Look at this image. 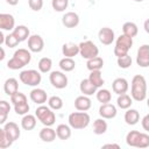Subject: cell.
<instances>
[{
  "label": "cell",
  "instance_id": "cell-1",
  "mask_svg": "<svg viewBox=\"0 0 149 149\" xmlns=\"http://www.w3.org/2000/svg\"><path fill=\"white\" fill-rule=\"evenodd\" d=\"M31 51L29 49L20 48L15 50L13 54V57L7 62V68L10 70H19L28 65L31 61Z\"/></svg>",
  "mask_w": 149,
  "mask_h": 149
},
{
  "label": "cell",
  "instance_id": "cell-2",
  "mask_svg": "<svg viewBox=\"0 0 149 149\" xmlns=\"http://www.w3.org/2000/svg\"><path fill=\"white\" fill-rule=\"evenodd\" d=\"M130 95L135 101H143L147 98V80L142 74H135L130 83Z\"/></svg>",
  "mask_w": 149,
  "mask_h": 149
},
{
  "label": "cell",
  "instance_id": "cell-3",
  "mask_svg": "<svg viewBox=\"0 0 149 149\" xmlns=\"http://www.w3.org/2000/svg\"><path fill=\"white\" fill-rule=\"evenodd\" d=\"M126 143L129 147L134 148H148L149 147V135L146 133H141L139 130H130L126 135Z\"/></svg>",
  "mask_w": 149,
  "mask_h": 149
},
{
  "label": "cell",
  "instance_id": "cell-4",
  "mask_svg": "<svg viewBox=\"0 0 149 149\" xmlns=\"http://www.w3.org/2000/svg\"><path fill=\"white\" fill-rule=\"evenodd\" d=\"M68 121L72 129H84L90 125L91 118L86 112L78 111V112H72L69 115Z\"/></svg>",
  "mask_w": 149,
  "mask_h": 149
},
{
  "label": "cell",
  "instance_id": "cell-5",
  "mask_svg": "<svg viewBox=\"0 0 149 149\" xmlns=\"http://www.w3.org/2000/svg\"><path fill=\"white\" fill-rule=\"evenodd\" d=\"M52 111L54 109H51L49 106L38 105V107L35 111V115L43 126H52L56 122V115Z\"/></svg>",
  "mask_w": 149,
  "mask_h": 149
},
{
  "label": "cell",
  "instance_id": "cell-6",
  "mask_svg": "<svg viewBox=\"0 0 149 149\" xmlns=\"http://www.w3.org/2000/svg\"><path fill=\"white\" fill-rule=\"evenodd\" d=\"M20 81L27 86H31V87H36L41 84L42 81V74L40 71L30 69V70H23L20 72L19 74Z\"/></svg>",
  "mask_w": 149,
  "mask_h": 149
},
{
  "label": "cell",
  "instance_id": "cell-7",
  "mask_svg": "<svg viewBox=\"0 0 149 149\" xmlns=\"http://www.w3.org/2000/svg\"><path fill=\"white\" fill-rule=\"evenodd\" d=\"M132 47H133V37H129V36L122 34L115 41L114 55L116 56V58L121 57V56L128 54V51L130 50Z\"/></svg>",
  "mask_w": 149,
  "mask_h": 149
},
{
  "label": "cell",
  "instance_id": "cell-8",
  "mask_svg": "<svg viewBox=\"0 0 149 149\" xmlns=\"http://www.w3.org/2000/svg\"><path fill=\"white\" fill-rule=\"evenodd\" d=\"M79 55L87 61L90 58L97 57L99 55V49L92 41H83L79 43Z\"/></svg>",
  "mask_w": 149,
  "mask_h": 149
},
{
  "label": "cell",
  "instance_id": "cell-9",
  "mask_svg": "<svg viewBox=\"0 0 149 149\" xmlns=\"http://www.w3.org/2000/svg\"><path fill=\"white\" fill-rule=\"evenodd\" d=\"M49 80L50 84L58 90H63L68 86V77L64 73V71H51L49 74Z\"/></svg>",
  "mask_w": 149,
  "mask_h": 149
},
{
  "label": "cell",
  "instance_id": "cell-10",
  "mask_svg": "<svg viewBox=\"0 0 149 149\" xmlns=\"http://www.w3.org/2000/svg\"><path fill=\"white\" fill-rule=\"evenodd\" d=\"M136 64L141 68L149 66V44H142L136 52Z\"/></svg>",
  "mask_w": 149,
  "mask_h": 149
},
{
  "label": "cell",
  "instance_id": "cell-11",
  "mask_svg": "<svg viewBox=\"0 0 149 149\" xmlns=\"http://www.w3.org/2000/svg\"><path fill=\"white\" fill-rule=\"evenodd\" d=\"M98 38L100 41L101 44L104 45H111L114 40H115V34L114 30L109 27H102L99 31H98Z\"/></svg>",
  "mask_w": 149,
  "mask_h": 149
},
{
  "label": "cell",
  "instance_id": "cell-12",
  "mask_svg": "<svg viewBox=\"0 0 149 149\" xmlns=\"http://www.w3.org/2000/svg\"><path fill=\"white\" fill-rule=\"evenodd\" d=\"M28 49L31 52H41L44 49V40L42 38V36L37 34L30 35L28 38Z\"/></svg>",
  "mask_w": 149,
  "mask_h": 149
},
{
  "label": "cell",
  "instance_id": "cell-13",
  "mask_svg": "<svg viewBox=\"0 0 149 149\" xmlns=\"http://www.w3.org/2000/svg\"><path fill=\"white\" fill-rule=\"evenodd\" d=\"M15 19L12 14L8 13H1L0 14V28L1 30L6 31H13L15 28Z\"/></svg>",
  "mask_w": 149,
  "mask_h": 149
},
{
  "label": "cell",
  "instance_id": "cell-14",
  "mask_svg": "<svg viewBox=\"0 0 149 149\" xmlns=\"http://www.w3.org/2000/svg\"><path fill=\"white\" fill-rule=\"evenodd\" d=\"M29 98L33 102H35L36 105H43L44 102H47V100L49 99L48 98V94L47 92L43 90V88H38V87H35L30 91L29 93Z\"/></svg>",
  "mask_w": 149,
  "mask_h": 149
},
{
  "label": "cell",
  "instance_id": "cell-15",
  "mask_svg": "<svg viewBox=\"0 0 149 149\" xmlns=\"http://www.w3.org/2000/svg\"><path fill=\"white\" fill-rule=\"evenodd\" d=\"M118 114V111H116V107L115 105L113 104H101V106L99 107V115L106 120H109V119H114Z\"/></svg>",
  "mask_w": 149,
  "mask_h": 149
},
{
  "label": "cell",
  "instance_id": "cell-16",
  "mask_svg": "<svg viewBox=\"0 0 149 149\" xmlns=\"http://www.w3.org/2000/svg\"><path fill=\"white\" fill-rule=\"evenodd\" d=\"M3 130H5V133L7 134V136L13 142H15L16 140H19V137L21 135V130L19 128V125L15 123V122H13V121H9V122L5 123L3 125Z\"/></svg>",
  "mask_w": 149,
  "mask_h": 149
},
{
  "label": "cell",
  "instance_id": "cell-17",
  "mask_svg": "<svg viewBox=\"0 0 149 149\" xmlns=\"http://www.w3.org/2000/svg\"><path fill=\"white\" fill-rule=\"evenodd\" d=\"M129 88V84H128V80L126 78H115L112 83V90L114 93H116L118 95L120 94H123V93H127Z\"/></svg>",
  "mask_w": 149,
  "mask_h": 149
},
{
  "label": "cell",
  "instance_id": "cell-18",
  "mask_svg": "<svg viewBox=\"0 0 149 149\" xmlns=\"http://www.w3.org/2000/svg\"><path fill=\"white\" fill-rule=\"evenodd\" d=\"M62 23L66 28H74L79 24V15L74 12H66L62 17Z\"/></svg>",
  "mask_w": 149,
  "mask_h": 149
},
{
  "label": "cell",
  "instance_id": "cell-19",
  "mask_svg": "<svg viewBox=\"0 0 149 149\" xmlns=\"http://www.w3.org/2000/svg\"><path fill=\"white\" fill-rule=\"evenodd\" d=\"M92 106V101L90 99L88 95H78L76 99H74V108L77 111H83V112H86L91 108Z\"/></svg>",
  "mask_w": 149,
  "mask_h": 149
},
{
  "label": "cell",
  "instance_id": "cell-20",
  "mask_svg": "<svg viewBox=\"0 0 149 149\" xmlns=\"http://www.w3.org/2000/svg\"><path fill=\"white\" fill-rule=\"evenodd\" d=\"M38 136L43 142H54L56 140V137H57L56 129H52L51 126H44L40 130Z\"/></svg>",
  "mask_w": 149,
  "mask_h": 149
},
{
  "label": "cell",
  "instance_id": "cell-21",
  "mask_svg": "<svg viewBox=\"0 0 149 149\" xmlns=\"http://www.w3.org/2000/svg\"><path fill=\"white\" fill-rule=\"evenodd\" d=\"M36 121H37L36 115H33V114L27 113L21 119V127L24 130H33L36 127Z\"/></svg>",
  "mask_w": 149,
  "mask_h": 149
},
{
  "label": "cell",
  "instance_id": "cell-22",
  "mask_svg": "<svg viewBox=\"0 0 149 149\" xmlns=\"http://www.w3.org/2000/svg\"><path fill=\"white\" fill-rule=\"evenodd\" d=\"M62 54L64 57H71L73 58L74 56H77L79 54V44H74V43H64L62 47Z\"/></svg>",
  "mask_w": 149,
  "mask_h": 149
},
{
  "label": "cell",
  "instance_id": "cell-23",
  "mask_svg": "<svg viewBox=\"0 0 149 149\" xmlns=\"http://www.w3.org/2000/svg\"><path fill=\"white\" fill-rule=\"evenodd\" d=\"M79 90H80V92H81L83 94L90 97V95H93V94L97 92L98 87H95V86L91 83V80H90L88 78H86V79H83V80L80 81V84H79Z\"/></svg>",
  "mask_w": 149,
  "mask_h": 149
},
{
  "label": "cell",
  "instance_id": "cell-24",
  "mask_svg": "<svg viewBox=\"0 0 149 149\" xmlns=\"http://www.w3.org/2000/svg\"><path fill=\"white\" fill-rule=\"evenodd\" d=\"M125 121L129 126H134L140 121V113L135 108H128L125 113Z\"/></svg>",
  "mask_w": 149,
  "mask_h": 149
},
{
  "label": "cell",
  "instance_id": "cell-25",
  "mask_svg": "<svg viewBox=\"0 0 149 149\" xmlns=\"http://www.w3.org/2000/svg\"><path fill=\"white\" fill-rule=\"evenodd\" d=\"M3 91L7 95H13L14 93H16L19 91V81L15 78H8L6 79L5 84H3Z\"/></svg>",
  "mask_w": 149,
  "mask_h": 149
},
{
  "label": "cell",
  "instance_id": "cell-26",
  "mask_svg": "<svg viewBox=\"0 0 149 149\" xmlns=\"http://www.w3.org/2000/svg\"><path fill=\"white\" fill-rule=\"evenodd\" d=\"M56 134L57 137L59 140H69L71 137V126L70 125H65V123H61L56 127Z\"/></svg>",
  "mask_w": 149,
  "mask_h": 149
},
{
  "label": "cell",
  "instance_id": "cell-27",
  "mask_svg": "<svg viewBox=\"0 0 149 149\" xmlns=\"http://www.w3.org/2000/svg\"><path fill=\"white\" fill-rule=\"evenodd\" d=\"M12 33H13V34L19 38V41H20V42H23V41L28 40V38H29V36H30L29 28H28V27H26V26H23V24H19V26H16Z\"/></svg>",
  "mask_w": 149,
  "mask_h": 149
},
{
  "label": "cell",
  "instance_id": "cell-28",
  "mask_svg": "<svg viewBox=\"0 0 149 149\" xmlns=\"http://www.w3.org/2000/svg\"><path fill=\"white\" fill-rule=\"evenodd\" d=\"M107 128H108V125L106 122V119L104 118H99V119H95L93 121V133L97 134V135H102L107 132Z\"/></svg>",
  "mask_w": 149,
  "mask_h": 149
},
{
  "label": "cell",
  "instance_id": "cell-29",
  "mask_svg": "<svg viewBox=\"0 0 149 149\" xmlns=\"http://www.w3.org/2000/svg\"><path fill=\"white\" fill-rule=\"evenodd\" d=\"M116 105L121 109H128V108H130V106L133 105V98H132V95H128L127 93H123V94L118 95Z\"/></svg>",
  "mask_w": 149,
  "mask_h": 149
},
{
  "label": "cell",
  "instance_id": "cell-30",
  "mask_svg": "<svg viewBox=\"0 0 149 149\" xmlns=\"http://www.w3.org/2000/svg\"><path fill=\"white\" fill-rule=\"evenodd\" d=\"M88 79L98 88L102 87V85L105 84V80H104L102 74H101V70H93V71H91L90 76H88Z\"/></svg>",
  "mask_w": 149,
  "mask_h": 149
},
{
  "label": "cell",
  "instance_id": "cell-31",
  "mask_svg": "<svg viewBox=\"0 0 149 149\" xmlns=\"http://www.w3.org/2000/svg\"><path fill=\"white\" fill-rule=\"evenodd\" d=\"M137 33H139V28H137L136 23L128 21L122 24V34H125L129 37H135L137 35Z\"/></svg>",
  "mask_w": 149,
  "mask_h": 149
},
{
  "label": "cell",
  "instance_id": "cell-32",
  "mask_svg": "<svg viewBox=\"0 0 149 149\" xmlns=\"http://www.w3.org/2000/svg\"><path fill=\"white\" fill-rule=\"evenodd\" d=\"M58 65H59V68H61L62 71H64V72H70V71L74 70V68H76V62H74V59L71 58V57H64V58H62V59L59 61Z\"/></svg>",
  "mask_w": 149,
  "mask_h": 149
},
{
  "label": "cell",
  "instance_id": "cell-33",
  "mask_svg": "<svg viewBox=\"0 0 149 149\" xmlns=\"http://www.w3.org/2000/svg\"><path fill=\"white\" fill-rule=\"evenodd\" d=\"M95 97H97V100L101 104H107V102H111V100H112V93L107 88L100 87L99 90H97Z\"/></svg>",
  "mask_w": 149,
  "mask_h": 149
},
{
  "label": "cell",
  "instance_id": "cell-34",
  "mask_svg": "<svg viewBox=\"0 0 149 149\" xmlns=\"http://www.w3.org/2000/svg\"><path fill=\"white\" fill-rule=\"evenodd\" d=\"M104 66V59L99 56L97 57H93V58H90L87 59L86 62V68L90 70V71H93V70H101Z\"/></svg>",
  "mask_w": 149,
  "mask_h": 149
},
{
  "label": "cell",
  "instance_id": "cell-35",
  "mask_svg": "<svg viewBox=\"0 0 149 149\" xmlns=\"http://www.w3.org/2000/svg\"><path fill=\"white\" fill-rule=\"evenodd\" d=\"M37 68H38V71L41 73H48V72H50L51 71V68H52V61H51V58H49V57H42L38 61Z\"/></svg>",
  "mask_w": 149,
  "mask_h": 149
},
{
  "label": "cell",
  "instance_id": "cell-36",
  "mask_svg": "<svg viewBox=\"0 0 149 149\" xmlns=\"http://www.w3.org/2000/svg\"><path fill=\"white\" fill-rule=\"evenodd\" d=\"M9 111H10L9 102H7L6 100H1L0 101V123L1 125L6 123V120H7Z\"/></svg>",
  "mask_w": 149,
  "mask_h": 149
},
{
  "label": "cell",
  "instance_id": "cell-37",
  "mask_svg": "<svg viewBox=\"0 0 149 149\" xmlns=\"http://www.w3.org/2000/svg\"><path fill=\"white\" fill-rule=\"evenodd\" d=\"M48 106L54 111H59L63 107V99L58 95H52L48 99Z\"/></svg>",
  "mask_w": 149,
  "mask_h": 149
},
{
  "label": "cell",
  "instance_id": "cell-38",
  "mask_svg": "<svg viewBox=\"0 0 149 149\" xmlns=\"http://www.w3.org/2000/svg\"><path fill=\"white\" fill-rule=\"evenodd\" d=\"M116 63H118L119 68H121V69H128V68L132 66L133 59H132V57L128 54H126V55H123L121 57H118Z\"/></svg>",
  "mask_w": 149,
  "mask_h": 149
},
{
  "label": "cell",
  "instance_id": "cell-39",
  "mask_svg": "<svg viewBox=\"0 0 149 149\" xmlns=\"http://www.w3.org/2000/svg\"><path fill=\"white\" fill-rule=\"evenodd\" d=\"M51 6L56 12H64L69 6V0H51Z\"/></svg>",
  "mask_w": 149,
  "mask_h": 149
},
{
  "label": "cell",
  "instance_id": "cell-40",
  "mask_svg": "<svg viewBox=\"0 0 149 149\" xmlns=\"http://www.w3.org/2000/svg\"><path fill=\"white\" fill-rule=\"evenodd\" d=\"M13 144V141L7 136V134L5 133L3 128L0 129V148L1 149H6L8 147H10Z\"/></svg>",
  "mask_w": 149,
  "mask_h": 149
},
{
  "label": "cell",
  "instance_id": "cell-41",
  "mask_svg": "<svg viewBox=\"0 0 149 149\" xmlns=\"http://www.w3.org/2000/svg\"><path fill=\"white\" fill-rule=\"evenodd\" d=\"M19 43H20L19 38L13 33H9L5 38V45L8 47V48H15V47L19 45Z\"/></svg>",
  "mask_w": 149,
  "mask_h": 149
},
{
  "label": "cell",
  "instance_id": "cell-42",
  "mask_svg": "<svg viewBox=\"0 0 149 149\" xmlns=\"http://www.w3.org/2000/svg\"><path fill=\"white\" fill-rule=\"evenodd\" d=\"M28 100H27V97H26V94L24 93H21V92H16V93H14L13 95H10V102L13 104V106L14 105H19V104H22V102H27Z\"/></svg>",
  "mask_w": 149,
  "mask_h": 149
},
{
  "label": "cell",
  "instance_id": "cell-43",
  "mask_svg": "<svg viewBox=\"0 0 149 149\" xmlns=\"http://www.w3.org/2000/svg\"><path fill=\"white\" fill-rule=\"evenodd\" d=\"M29 109H30V106H29L28 101L19 104V105H14V111H15V113L17 115H24V114H27L29 112Z\"/></svg>",
  "mask_w": 149,
  "mask_h": 149
},
{
  "label": "cell",
  "instance_id": "cell-44",
  "mask_svg": "<svg viewBox=\"0 0 149 149\" xmlns=\"http://www.w3.org/2000/svg\"><path fill=\"white\" fill-rule=\"evenodd\" d=\"M29 8L34 12H38L43 7V0H28Z\"/></svg>",
  "mask_w": 149,
  "mask_h": 149
},
{
  "label": "cell",
  "instance_id": "cell-45",
  "mask_svg": "<svg viewBox=\"0 0 149 149\" xmlns=\"http://www.w3.org/2000/svg\"><path fill=\"white\" fill-rule=\"evenodd\" d=\"M141 125H142V128H143L146 132L149 133V113L146 114V115L142 118V120H141Z\"/></svg>",
  "mask_w": 149,
  "mask_h": 149
},
{
  "label": "cell",
  "instance_id": "cell-46",
  "mask_svg": "<svg viewBox=\"0 0 149 149\" xmlns=\"http://www.w3.org/2000/svg\"><path fill=\"white\" fill-rule=\"evenodd\" d=\"M102 148H116V149H119L120 146L116 143H106V144H102Z\"/></svg>",
  "mask_w": 149,
  "mask_h": 149
},
{
  "label": "cell",
  "instance_id": "cell-47",
  "mask_svg": "<svg viewBox=\"0 0 149 149\" xmlns=\"http://www.w3.org/2000/svg\"><path fill=\"white\" fill-rule=\"evenodd\" d=\"M143 28H144V31H146L147 34H149V19H147V20L144 21V23H143Z\"/></svg>",
  "mask_w": 149,
  "mask_h": 149
},
{
  "label": "cell",
  "instance_id": "cell-48",
  "mask_svg": "<svg viewBox=\"0 0 149 149\" xmlns=\"http://www.w3.org/2000/svg\"><path fill=\"white\" fill-rule=\"evenodd\" d=\"M6 2L8 5H10V6H15V5L19 3V0H6Z\"/></svg>",
  "mask_w": 149,
  "mask_h": 149
},
{
  "label": "cell",
  "instance_id": "cell-49",
  "mask_svg": "<svg viewBox=\"0 0 149 149\" xmlns=\"http://www.w3.org/2000/svg\"><path fill=\"white\" fill-rule=\"evenodd\" d=\"M0 50H1V56H0V61H3V58H5V50H3V48H2V47L0 48Z\"/></svg>",
  "mask_w": 149,
  "mask_h": 149
},
{
  "label": "cell",
  "instance_id": "cell-50",
  "mask_svg": "<svg viewBox=\"0 0 149 149\" xmlns=\"http://www.w3.org/2000/svg\"><path fill=\"white\" fill-rule=\"evenodd\" d=\"M134 1H136V2H142L143 0H134Z\"/></svg>",
  "mask_w": 149,
  "mask_h": 149
},
{
  "label": "cell",
  "instance_id": "cell-51",
  "mask_svg": "<svg viewBox=\"0 0 149 149\" xmlns=\"http://www.w3.org/2000/svg\"><path fill=\"white\" fill-rule=\"evenodd\" d=\"M147 105H148V107H149V98L147 99Z\"/></svg>",
  "mask_w": 149,
  "mask_h": 149
}]
</instances>
